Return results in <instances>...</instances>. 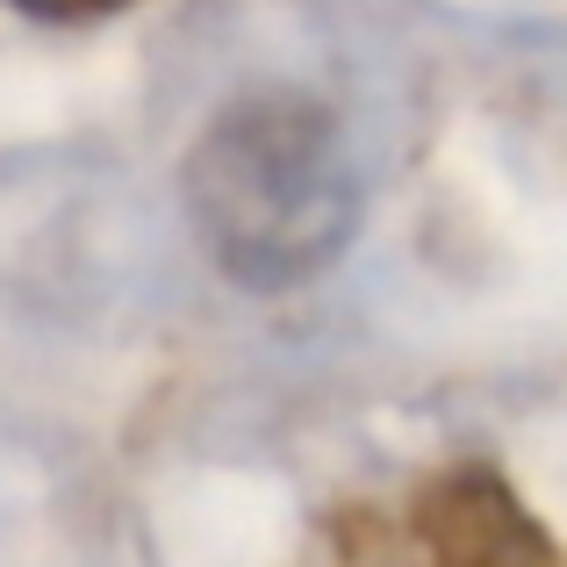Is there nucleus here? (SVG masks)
I'll list each match as a JSON object with an SVG mask.
<instances>
[{"instance_id": "obj_1", "label": "nucleus", "mask_w": 567, "mask_h": 567, "mask_svg": "<svg viewBox=\"0 0 567 567\" xmlns=\"http://www.w3.org/2000/svg\"><path fill=\"white\" fill-rule=\"evenodd\" d=\"M187 216L237 288H302L360 230V181L309 94H245L194 137Z\"/></svg>"}, {"instance_id": "obj_3", "label": "nucleus", "mask_w": 567, "mask_h": 567, "mask_svg": "<svg viewBox=\"0 0 567 567\" xmlns=\"http://www.w3.org/2000/svg\"><path fill=\"white\" fill-rule=\"evenodd\" d=\"M37 22H101V14H123L130 0H14Z\"/></svg>"}, {"instance_id": "obj_2", "label": "nucleus", "mask_w": 567, "mask_h": 567, "mask_svg": "<svg viewBox=\"0 0 567 567\" xmlns=\"http://www.w3.org/2000/svg\"><path fill=\"white\" fill-rule=\"evenodd\" d=\"M410 554L416 567H567L560 539L532 517V503L482 460L445 467L416 488Z\"/></svg>"}]
</instances>
